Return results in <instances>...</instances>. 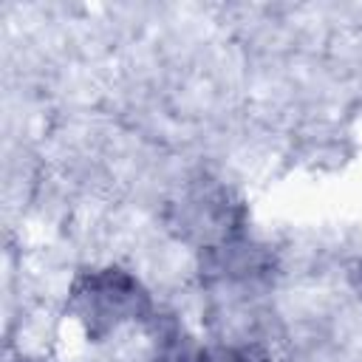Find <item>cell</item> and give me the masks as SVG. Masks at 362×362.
Segmentation results:
<instances>
[{"label": "cell", "mask_w": 362, "mask_h": 362, "mask_svg": "<svg viewBox=\"0 0 362 362\" xmlns=\"http://www.w3.org/2000/svg\"><path fill=\"white\" fill-rule=\"evenodd\" d=\"M76 311L79 320L88 325L93 334H105L147 308V297L141 286L119 269H105L96 274H88L76 286Z\"/></svg>", "instance_id": "obj_1"}, {"label": "cell", "mask_w": 362, "mask_h": 362, "mask_svg": "<svg viewBox=\"0 0 362 362\" xmlns=\"http://www.w3.org/2000/svg\"><path fill=\"white\" fill-rule=\"evenodd\" d=\"M156 362H212V351H206L192 337H167L156 354Z\"/></svg>", "instance_id": "obj_2"}]
</instances>
